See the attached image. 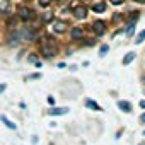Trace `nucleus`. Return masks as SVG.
Instances as JSON below:
<instances>
[{
    "label": "nucleus",
    "instance_id": "f257e3e1",
    "mask_svg": "<svg viewBox=\"0 0 145 145\" xmlns=\"http://www.w3.org/2000/svg\"><path fill=\"white\" fill-rule=\"evenodd\" d=\"M56 43H55V39H51V38H44L43 41H41V53L44 55V56H48V58H53L55 55H56Z\"/></svg>",
    "mask_w": 145,
    "mask_h": 145
},
{
    "label": "nucleus",
    "instance_id": "f03ea898",
    "mask_svg": "<svg viewBox=\"0 0 145 145\" xmlns=\"http://www.w3.org/2000/svg\"><path fill=\"white\" fill-rule=\"evenodd\" d=\"M19 34H21L22 41H27V43H31V41H34V39H36V36H38V31H36L34 27H21V29H19Z\"/></svg>",
    "mask_w": 145,
    "mask_h": 145
},
{
    "label": "nucleus",
    "instance_id": "7ed1b4c3",
    "mask_svg": "<svg viewBox=\"0 0 145 145\" xmlns=\"http://www.w3.org/2000/svg\"><path fill=\"white\" fill-rule=\"evenodd\" d=\"M21 41H22V38L19 34V29H12L7 34V44L9 46H17V44H21Z\"/></svg>",
    "mask_w": 145,
    "mask_h": 145
},
{
    "label": "nucleus",
    "instance_id": "20e7f679",
    "mask_svg": "<svg viewBox=\"0 0 145 145\" xmlns=\"http://www.w3.org/2000/svg\"><path fill=\"white\" fill-rule=\"evenodd\" d=\"M17 17H19L21 21L27 22V21H31V19L34 17V12H33L29 7H19V9H17Z\"/></svg>",
    "mask_w": 145,
    "mask_h": 145
},
{
    "label": "nucleus",
    "instance_id": "39448f33",
    "mask_svg": "<svg viewBox=\"0 0 145 145\" xmlns=\"http://www.w3.org/2000/svg\"><path fill=\"white\" fill-rule=\"evenodd\" d=\"M92 29H94V33H96L97 36H103V34L106 33V24H104L103 21H96V22L92 24Z\"/></svg>",
    "mask_w": 145,
    "mask_h": 145
},
{
    "label": "nucleus",
    "instance_id": "423d86ee",
    "mask_svg": "<svg viewBox=\"0 0 145 145\" xmlns=\"http://www.w3.org/2000/svg\"><path fill=\"white\" fill-rule=\"evenodd\" d=\"M74 16H75L77 19H84V17L87 16V7H84V5L75 7V9H74Z\"/></svg>",
    "mask_w": 145,
    "mask_h": 145
},
{
    "label": "nucleus",
    "instance_id": "0eeeda50",
    "mask_svg": "<svg viewBox=\"0 0 145 145\" xmlns=\"http://www.w3.org/2000/svg\"><path fill=\"white\" fill-rule=\"evenodd\" d=\"M67 29V22L63 21H53V31L55 33H65Z\"/></svg>",
    "mask_w": 145,
    "mask_h": 145
},
{
    "label": "nucleus",
    "instance_id": "6e6552de",
    "mask_svg": "<svg viewBox=\"0 0 145 145\" xmlns=\"http://www.w3.org/2000/svg\"><path fill=\"white\" fill-rule=\"evenodd\" d=\"M67 113H68V108H51V109H48L50 116H60V114H67Z\"/></svg>",
    "mask_w": 145,
    "mask_h": 145
},
{
    "label": "nucleus",
    "instance_id": "1a4fd4ad",
    "mask_svg": "<svg viewBox=\"0 0 145 145\" xmlns=\"http://www.w3.org/2000/svg\"><path fill=\"white\" fill-rule=\"evenodd\" d=\"M70 36H72V39H82L84 29L82 27H74V29H72V33H70Z\"/></svg>",
    "mask_w": 145,
    "mask_h": 145
},
{
    "label": "nucleus",
    "instance_id": "9d476101",
    "mask_svg": "<svg viewBox=\"0 0 145 145\" xmlns=\"http://www.w3.org/2000/svg\"><path fill=\"white\" fill-rule=\"evenodd\" d=\"M0 121H2L5 126H9L10 130H16V128H17V125H16V123H12V121H10V120H9L5 114H0Z\"/></svg>",
    "mask_w": 145,
    "mask_h": 145
},
{
    "label": "nucleus",
    "instance_id": "9b49d317",
    "mask_svg": "<svg viewBox=\"0 0 145 145\" xmlns=\"http://www.w3.org/2000/svg\"><path fill=\"white\" fill-rule=\"evenodd\" d=\"M118 108L123 111V113H131V104L128 101H120L118 103Z\"/></svg>",
    "mask_w": 145,
    "mask_h": 145
},
{
    "label": "nucleus",
    "instance_id": "f8f14e48",
    "mask_svg": "<svg viewBox=\"0 0 145 145\" xmlns=\"http://www.w3.org/2000/svg\"><path fill=\"white\" fill-rule=\"evenodd\" d=\"M86 106H87V108H91L92 111H103V108H101L96 101H92V99H87V101H86Z\"/></svg>",
    "mask_w": 145,
    "mask_h": 145
},
{
    "label": "nucleus",
    "instance_id": "ddd939ff",
    "mask_svg": "<svg viewBox=\"0 0 145 145\" xmlns=\"http://www.w3.org/2000/svg\"><path fill=\"white\" fill-rule=\"evenodd\" d=\"M92 10L97 12V14H99V12H104V10H106V4H104V2H97V4L92 5Z\"/></svg>",
    "mask_w": 145,
    "mask_h": 145
},
{
    "label": "nucleus",
    "instance_id": "4468645a",
    "mask_svg": "<svg viewBox=\"0 0 145 145\" xmlns=\"http://www.w3.org/2000/svg\"><path fill=\"white\" fill-rule=\"evenodd\" d=\"M133 60H135V53L130 51V53H126V56L123 58V65H128V63H131Z\"/></svg>",
    "mask_w": 145,
    "mask_h": 145
},
{
    "label": "nucleus",
    "instance_id": "2eb2a0df",
    "mask_svg": "<svg viewBox=\"0 0 145 145\" xmlns=\"http://www.w3.org/2000/svg\"><path fill=\"white\" fill-rule=\"evenodd\" d=\"M41 19H43V22H51V21H53V14H51V12H44V14L41 16Z\"/></svg>",
    "mask_w": 145,
    "mask_h": 145
},
{
    "label": "nucleus",
    "instance_id": "dca6fc26",
    "mask_svg": "<svg viewBox=\"0 0 145 145\" xmlns=\"http://www.w3.org/2000/svg\"><path fill=\"white\" fill-rule=\"evenodd\" d=\"M143 41H145V29L138 33V36H137V39H135V43H137V44H140V43H143Z\"/></svg>",
    "mask_w": 145,
    "mask_h": 145
},
{
    "label": "nucleus",
    "instance_id": "f3484780",
    "mask_svg": "<svg viewBox=\"0 0 145 145\" xmlns=\"http://www.w3.org/2000/svg\"><path fill=\"white\" fill-rule=\"evenodd\" d=\"M7 10H9V2H7V0H4V2L0 4V14H5Z\"/></svg>",
    "mask_w": 145,
    "mask_h": 145
},
{
    "label": "nucleus",
    "instance_id": "a211bd4d",
    "mask_svg": "<svg viewBox=\"0 0 145 145\" xmlns=\"http://www.w3.org/2000/svg\"><path fill=\"white\" fill-rule=\"evenodd\" d=\"M108 51H109V46H108V44H103V46H101V50H99V55H101V56H106V53H108Z\"/></svg>",
    "mask_w": 145,
    "mask_h": 145
},
{
    "label": "nucleus",
    "instance_id": "6ab92c4d",
    "mask_svg": "<svg viewBox=\"0 0 145 145\" xmlns=\"http://www.w3.org/2000/svg\"><path fill=\"white\" fill-rule=\"evenodd\" d=\"M50 2H51V0H38V4H39L41 7H48V5H50Z\"/></svg>",
    "mask_w": 145,
    "mask_h": 145
},
{
    "label": "nucleus",
    "instance_id": "aec40b11",
    "mask_svg": "<svg viewBox=\"0 0 145 145\" xmlns=\"http://www.w3.org/2000/svg\"><path fill=\"white\" fill-rule=\"evenodd\" d=\"M27 79H41V74H33V75H29Z\"/></svg>",
    "mask_w": 145,
    "mask_h": 145
},
{
    "label": "nucleus",
    "instance_id": "412c9836",
    "mask_svg": "<svg viewBox=\"0 0 145 145\" xmlns=\"http://www.w3.org/2000/svg\"><path fill=\"white\" fill-rule=\"evenodd\" d=\"M111 4L113 5H120V4H123V0H111Z\"/></svg>",
    "mask_w": 145,
    "mask_h": 145
},
{
    "label": "nucleus",
    "instance_id": "4be33fe9",
    "mask_svg": "<svg viewBox=\"0 0 145 145\" xmlns=\"http://www.w3.org/2000/svg\"><path fill=\"white\" fill-rule=\"evenodd\" d=\"M5 91V84H0V94H2Z\"/></svg>",
    "mask_w": 145,
    "mask_h": 145
},
{
    "label": "nucleus",
    "instance_id": "5701e85b",
    "mask_svg": "<svg viewBox=\"0 0 145 145\" xmlns=\"http://www.w3.org/2000/svg\"><path fill=\"white\" fill-rule=\"evenodd\" d=\"M29 61H31V63H34V61H36V55H34V56H29Z\"/></svg>",
    "mask_w": 145,
    "mask_h": 145
},
{
    "label": "nucleus",
    "instance_id": "b1692460",
    "mask_svg": "<svg viewBox=\"0 0 145 145\" xmlns=\"http://www.w3.org/2000/svg\"><path fill=\"white\" fill-rule=\"evenodd\" d=\"M140 121H142V123H143V125H145V113H143V114H142V116H140Z\"/></svg>",
    "mask_w": 145,
    "mask_h": 145
},
{
    "label": "nucleus",
    "instance_id": "393cba45",
    "mask_svg": "<svg viewBox=\"0 0 145 145\" xmlns=\"http://www.w3.org/2000/svg\"><path fill=\"white\" fill-rule=\"evenodd\" d=\"M140 106H142V108H145V101H142V103H140Z\"/></svg>",
    "mask_w": 145,
    "mask_h": 145
},
{
    "label": "nucleus",
    "instance_id": "a878e982",
    "mask_svg": "<svg viewBox=\"0 0 145 145\" xmlns=\"http://www.w3.org/2000/svg\"><path fill=\"white\" fill-rule=\"evenodd\" d=\"M137 2H140V4H145V0H137Z\"/></svg>",
    "mask_w": 145,
    "mask_h": 145
},
{
    "label": "nucleus",
    "instance_id": "bb28decb",
    "mask_svg": "<svg viewBox=\"0 0 145 145\" xmlns=\"http://www.w3.org/2000/svg\"><path fill=\"white\" fill-rule=\"evenodd\" d=\"M138 145H145V142H140V143H138Z\"/></svg>",
    "mask_w": 145,
    "mask_h": 145
}]
</instances>
